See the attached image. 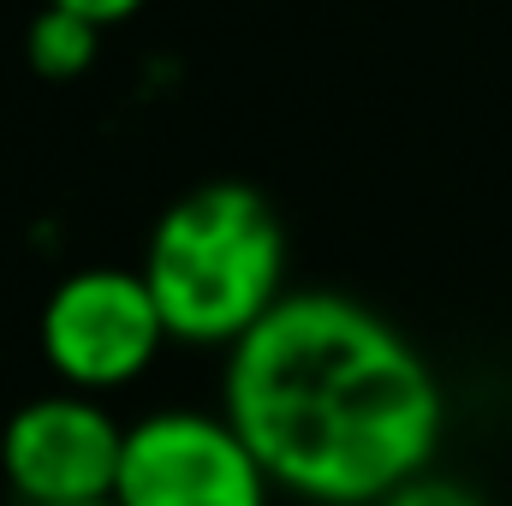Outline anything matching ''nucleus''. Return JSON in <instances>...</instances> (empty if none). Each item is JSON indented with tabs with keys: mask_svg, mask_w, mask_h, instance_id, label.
I'll return each mask as SVG.
<instances>
[{
	"mask_svg": "<svg viewBox=\"0 0 512 506\" xmlns=\"http://www.w3.org/2000/svg\"><path fill=\"white\" fill-rule=\"evenodd\" d=\"M167 346H173L167 322L137 268H114V262L72 268L48 286L36 310V352L54 387L90 399L126 393L131 381H143L161 364Z\"/></svg>",
	"mask_w": 512,
	"mask_h": 506,
	"instance_id": "obj_3",
	"label": "nucleus"
},
{
	"mask_svg": "<svg viewBox=\"0 0 512 506\" xmlns=\"http://www.w3.org/2000/svg\"><path fill=\"white\" fill-rule=\"evenodd\" d=\"M102 24L66 12V6H36L24 24V60L42 84H78L102 60Z\"/></svg>",
	"mask_w": 512,
	"mask_h": 506,
	"instance_id": "obj_6",
	"label": "nucleus"
},
{
	"mask_svg": "<svg viewBox=\"0 0 512 506\" xmlns=\"http://www.w3.org/2000/svg\"><path fill=\"white\" fill-rule=\"evenodd\" d=\"M36 6H66V12H78V18H90V24H102V30H114V24L137 18L149 0H36Z\"/></svg>",
	"mask_w": 512,
	"mask_h": 506,
	"instance_id": "obj_8",
	"label": "nucleus"
},
{
	"mask_svg": "<svg viewBox=\"0 0 512 506\" xmlns=\"http://www.w3.org/2000/svg\"><path fill=\"white\" fill-rule=\"evenodd\" d=\"M126 459V423L108 399L48 387L0 423V483L18 506L114 501Z\"/></svg>",
	"mask_w": 512,
	"mask_h": 506,
	"instance_id": "obj_5",
	"label": "nucleus"
},
{
	"mask_svg": "<svg viewBox=\"0 0 512 506\" xmlns=\"http://www.w3.org/2000/svg\"><path fill=\"white\" fill-rule=\"evenodd\" d=\"M376 506H489L471 483H459V477H435V471H423V477H411V483H399L393 495H382Z\"/></svg>",
	"mask_w": 512,
	"mask_h": 506,
	"instance_id": "obj_7",
	"label": "nucleus"
},
{
	"mask_svg": "<svg viewBox=\"0 0 512 506\" xmlns=\"http://www.w3.org/2000/svg\"><path fill=\"white\" fill-rule=\"evenodd\" d=\"M96 506H114V501H96Z\"/></svg>",
	"mask_w": 512,
	"mask_h": 506,
	"instance_id": "obj_9",
	"label": "nucleus"
},
{
	"mask_svg": "<svg viewBox=\"0 0 512 506\" xmlns=\"http://www.w3.org/2000/svg\"><path fill=\"white\" fill-rule=\"evenodd\" d=\"M137 274L173 346L233 352L286 298V227L256 185L203 179L155 215Z\"/></svg>",
	"mask_w": 512,
	"mask_h": 506,
	"instance_id": "obj_2",
	"label": "nucleus"
},
{
	"mask_svg": "<svg viewBox=\"0 0 512 506\" xmlns=\"http://www.w3.org/2000/svg\"><path fill=\"white\" fill-rule=\"evenodd\" d=\"M221 411L268 483L310 506H376L435 471L447 435L435 364L346 292H286L221 358Z\"/></svg>",
	"mask_w": 512,
	"mask_h": 506,
	"instance_id": "obj_1",
	"label": "nucleus"
},
{
	"mask_svg": "<svg viewBox=\"0 0 512 506\" xmlns=\"http://www.w3.org/2000/svg\"><path fill=\"white\" fill-rule=\"evenodd\" d=\"M274 495L227 411L161 405L126 423L114 506H274Z\"/></svg>",
	"mask_w": 512,
	"mask_h": 506,
	"instance_id": "obj_4",
	"label": "nucleus"
}]
</instances>
